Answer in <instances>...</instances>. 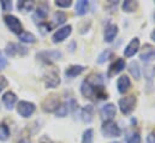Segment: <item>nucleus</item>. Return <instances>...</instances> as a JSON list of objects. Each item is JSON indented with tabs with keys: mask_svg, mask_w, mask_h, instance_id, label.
Returning a JSON list of instances; mask_svg holds the SVG:
<instances>
[{
	"mask_svg": "<svg viewBox=\"0 0 155 143\" xmlns=\"http://www.w3.org/2000/svg\"><path fill=\"white\" fill-rule=\"evenodd\" d=\"M129 71H130V73L132 75L134 78L140 79V77H141V70H140L138 63H136V62H131L130 65H129Z\"/></svg>",
	"mask_w": 155,
	"mask_h": 143,
	"instance_id": "412c9836",
	"label": "nucleus"
},
{
	"mask_svg": "<svg viewBox=\"0 0 155 143\" xmlns=\"http://www.w3.org/2000/svg\"><path fill=\"white\" fill-rule=\"evenodd\" d=\"M39 57L45 62H53V60H59L63 57V54L59 51H48V52L46 51V52H41Z\"/></svg>",
	"mask_w": 155,
	"mask_h": 143,
	"instance_id": "9b49d317",
	"label": "nucleus"
},
{
	"mask_svg": "<svg viewBox=\"0 0 155 143\" xmlns=\"http://www.w3.org/2000/svg\"><path fill=\"white\" fill-rule=\"evenodd\" d=\"M6 66V59L0 54V70L2 69V68H5Z\"/></svg>",
	"mask_w": 155,
	"mask_h": 143,
	"instance_id": "f704fd0d",
	"label": "nucleus"
},
{
	"mask_svg": "<svg viewBox=\"0 0 155 143\" xmlns=\"http://www.w3.org/2000/svg\"><path fill=\"white\" fill-rule=\"evenodd\" d=\"M45 83H46V87H48V88H55L60 83L59 73L55 70L48 71L45 76Z\"/></svg>",
	"mask_w": 155,
	"mask_h": 143,
	"instance_id": "39448f33",
	"label": "nucleus"
},
{
	"mask_svg": "<svg viewBox=\"0 0 155 143\" xmlns=\"http://www.w3.org/2000/svg\"><path fill=\"white\" fill-rule=\"evenodd\" d=\"M4 21H5L6 25L8 27V29H10L12 33L18 34V35L22 33V30H23L22 23L19 22V19H18L17 17H15V16H12V15H6V16L4 17Z\"/></svg>",
	"mask_w": 155,
	"mask_h": 143,
	"instance_id": "7ed1b4c3",
	"label": "nucleus"
},
{
	"mask_svg": "<svg viewBox=\"0 0 155 143\" xmlns=\"http://www.w3.org/2000/svg\"><path fill=\"white\" fill-rule=\"evenodd\" d=\"M101 132L105 137H119L121 135L120 128L113 120H105L101 126Z\"/></svg>",
	"mask_w": 155,
	"mask_h": 143,
	"instance_id": "f257e3e1",
	"label": "nucleus"
},
{
	"mask_svg": "<svg viewBox=\"0 0 155 143\" xmlns=\"http://www.w3.org/2000/svg\"><path fill=\"white\" fill-rule=\"evenodd\" d=\"M6 85H7V81H6V78H5V77H0V93L2 91V89H4Z\"/></svg>",
	"mask_w": 155,
	"mask_h": 143,
	"instance_id": "473e14b6",
	"label": "nucleus"
},
{
	"mask_svg": "<svg viewBox=\"0 0 155 143\" xmlns=\"http://www.w3.org/2000/svg\"><path fill=\"white\" fill-rule=\"evenodd\" d=\"M152 38H153V40H154V42H155V29H154V32H153V33H152Z\"/></svg>",
	"mask_w": 155,
	"mask_h": 143,
	"instance_id": "e433bc0d",
	"label": "nucleus"
},
{
	"mask_svg": "<svg viewBox=\"0 0 155 143\" xmlns=\"http://www.w3.org/2000/svg\"><path fill=\"white\" fill-rule=\"evenodd\" d=\"M140 58H141L143 62H148V60L155 59V48H150V49L144 51L143 53H141Z\"/></svg>",
	"mask_w": 155,
	"mask_h": 143,
	"instance_id": "5701e85b",
	"label": "nucleus"
},
{
	"mask_svg": "<svg viewBox=\"0 0 155 143\" xmlns=\"http://www.w3.org/2000/svg\"><path fill=\"white\" fill-rule=\"evenodd\" d=\"M10 137V130L5 124H0V141H6Z\"/></svg>",
	"mask_w": 155,
	"mask_h": 143,
	"instance_id": "bb28decb",
	"label": "nucleus"
},
{
	"mask_svg": "<svg viewBox=\"0 0 155 143\" xmlns=\"http://www.w3.org/2000/svg\"><path fill=\"white\" fill-rule=\"evenodd\" d=\"M137 7V2L136 1H132V0H127V1H124L123 2V10L125 12H134Z\"/></svg>",
	"mask_w": 155,
	"mask_h": 143,
	"instance_id": "b1692460",
	"label": "nucleus"
},
{
	"mask_svg": "<svg viewBox=\"0 0 155 143\" xmlns=\"http://www.w3.org/2000/svg\"><path fill=\"white\" fill-rule=\"evenodd\" d=\"M89 10V2L87 0H79L76 4V15L78 16H83L88 12Z\"/></svg>",
	"mask_w": 155,
	"mask_h": 143,
	"instance_id": "f3484780",
	"label": "nucleus"
},
{
	"mask_svg": "<svg viewBox=\"0 0 155 143\" xmlns=\"http://www.w3.org/2000/svg\"><path fill=\"white\" fill-rule=\"evenodd\" d=\"M93 130L91 129H88L84 131L83 134V137H82V143H93Z\"/></svg>",
	"mask_w": 155,
	"mask_h": 143,
	"instance_id": "cd10ccee",
	"label": "nucleus"
},
{
	"mask_svg": "<svg viewBox=\"0 0 155 143\" xmlns=\"http://www.w3.org/2000/svg\"><path fill=\"white\" fill-rule=\"evenodd\" d=\"M110 57H111V51H110V49H106V51H104V52L99 55V58H97V63H99V64H104Z\"/></svg>",
	"mask_w": 155,
	"mask_h": 143,
	"instance_id": "c756f323",
	"label": "nucleus"
},
{
	"mask_svg": "<svg viewBox=\"0 0 155 143\" xmlns=\"http://www.w3.org/2000/svg\"><path fill=\"white\" fill-rule=\"evenodd\" d=\"M18 10L19 11H23V12H28V11H30L33 7H34V2L33 1H25V0H23V1H18Z\"/></svg>",
	"mask_w": 155,
	"mask_h": 143,
	"instance_id": "4be33fe9",
	"label": "nucleus"
},
{
	"mask_svg": "<svg viewBox=\"0 0 155 143\" xmlns=\"http://www.w3.org/2000/svg\"><path fill=\"white\" fill-rule=\"evenodd\" d=\"M0 4H1V8H2V11H10V10L12 8V2H11V1L2 0Z\"/></svg>",
	"mask_w": 155,
	"mask_h": 143,
	"instance_id": "2f4dec72",
	"label": "nucleus"
},
{
	"mask_svg": "<svg viewBox=\"0 0 155 143\" xmlns=\"http://www.w3.org/2000/svg\"><path fill=\"white\" fill-rule=\"evenodd\" d=\"M55 5L59 6V7L65 8V7H70L72 5V1L71 0H57L55 1Z\"/></svg>",
	"mask_w": 155,
	"mask_h": 143,
	"instance_id": "7c9ffc66",
	"label": "nucleus"
},
{
	"mask_svg": "<svg viewBox=\"0 0 155 143\" xmlns=\"http://www.w3.org/2000/svg\"><path fill=\"white\" fill-rule=\"evenodd\" d=\"M125 69V60L124 59H117L116 62L110 66V71H108V76H113L119 72H121Z\"/></svg>",
	"mask_w": 155,
	"mask_h": 143,
	"instance_id": "2eb2a0df",
	"label": "nucleus"
},
{
	"mask_svg": "<svg viewBox=\"0 0 155 143\" xmlns=\"http://www.w3.org/2000/svg\"><path fill=\"white\" fill-rule=\"evenodd\" d=\"M71 30H72V27H71V25H66V27H63L61 29L57 30V32L54 33L53 37H52L53 42H54V43H58V42L64 41V40H65L68 36H70V34H71Z\"/></svg>",
	"mask_w": 155,
	"mask_h": 143,
	"instance_id": "423d86ee",
	"label": "nucleus"
},
{
	"mask_svg": "<svg viewBox=\"0 0 155 143\" xmlns=\"http://www.w3.org/2000/svg\"><path fill=\"white\" fill-rule=\"evenodd\" d=\"M126 143H141V136L138 132H131L126 137Z\"/></svg>",
	"mask_w": 155,
	"mask_h": 143,
	"instance_id": "c85d7f7f",
	"label": "nucleus"
},
{
	"mask_svg": "<svg viewBox=\"0 0 155 143\" xmlns=\"http://www.w3.org/2000/svg\"><path fill=\"white\" fill-rule=\"evenodd\" d=\"M84 71V68L81 66V65H72L70 66L66 71H65V75L70 78H74V77H77L78 75H81L82 72Z\"/></svg>",
	"mask_w": 155,
	"mask_h": 143,
	"instance_id": "a211bd4d",
	"label": "nucleus"
},
{
	"mask_svg": "<svg viewBox=\"0 0 155 143\" xmlns=\"http://www.w3.org/2000/svg\"><path fill=\"white\" fill-rule=\"evenodd\" d=\"M135 105H136V98L134 95H130L119 100V108L123 114H130L134 111Z\"/></svg>",
	"mask_w": 155,
	"mask_h": 143,
	"instance_id": "f03ea898",
	"label": "nucleus"
},
{
	"mask_svg": "<svg viewBox=\"0 0 155 143\" xmlns=\"http://www.w3.org/2000/svg\"><path fill=\"white\" fill-rule=\"evenodd\" d=\"M27 48L25 47H22V46H18V45H15V43H10L6 46V53L7 55L10 57H13L16 54H21V55H24L27 54Z\"/></svg>",
	"mask_w": 155,
	"mask_h": 143,
	"instance_id": "9d476101",
	"label": "nucleus"
},
{
	"mask_svg": "<svg viewBox=\"0 0 155 143\" xmlns=\"http://www.w3.org/2000/svg\"><path fill=\"white\" fill-rule=\"evenodd\" d=\"M53 21H54V23H55V24L60 25V24L65 23V21H66V15H65L64 12L58 11V12H55V13H54V16H53Z\"/></svg>",
	"mask_w": 155,
	"mask_h": 143,
	"instance_id": "a878e982",
	"label": "nucleus"
},
{
	"mask_svg": "<svg viewBox=\"0 0 155 143\" xmlns=\"http://www.w3.org/2000/svg\"><path fill=\"white\" fill-rule=\"evenodd\" d=\"M93 112H94L93 106H85V107L83 108L82 109V113H81V117H82L83 121H85V123L91 121V119H93Z\"/></svg>",
	"mask_w": 155,
	"mask_h": 143,
	"instance_id": "6ab92c4d",
	"label": "nucleus"
},
{
	"mask_svg": "<svg viewBox=\"0 0 155 143\" xmlns=\"http://www.w3.org/2000/svg\"><path fill=\"white\" fill-rule=\"evenodd\" d=\"M130 87H131V82H130V79H129L127 76H121V77L118 78V81H117V88H118V91L120 94H125L130 89Z\"/></svg>",
	"mask_w": 155,
	"mask_h": 143,
	"instance_id": "f8f14e48",
	"label": "nucleus"
},
{
	"mask_svg": "<svg viewBox=\"0 0 155 143\" xmlns=\"http://www.w3.org/2000/svg\"><path fill=\"white\" fill-rule=\"evenodd\" d=\"M118 34V27L114 25V24H111L106 28L105 30V34H104V37H105V41L107 42H112L114 40V37Z\"/></svg>",
	"mask_w": 155,
	"mask_h": 143,
	"instance_id": "dca6fc26",
	"label": "nucleus"
},
{
	"mask_svg": "<svg viewBox=\"0 0 155 143\" xmlns=\"http://www.w3.org/2000/svg\"><path fill=\"white\" fill-rule=\"evenodd\" d=\"M138 49H140V40H138L137 37H135V38H132L131 42L125 47V49H124V55L127 57V58H130V57L135 55V54L138 52Z\"/></svg>",
	"mask_w": 155,
	"mask_h": 143,
	"instance_id": "0eeeda50",
	"label": "nucleus"
},
{
	"mask_svg": "<svg viewBox=\"0 0 155 143\" xmlns=\"http://www.w3.org/2000/svg\"><path fill=\"white\" fill-rule=\"evenodd\" d=\"M18 38H19V41H22L24 43H34L36 41V37L29 32H22L18 35Z\"/></svg>",
	"mask_w": 155,
	"mask_h": 143,
	"instance_id": "aec40b11",
	"label": "nucleus"
},
{
	"mask_svg": "<svg viewBox=\"0 0 155 143\" xmlns=\"http://www.w3.org/2000/svg\"><path fill=\"white\" fill-rule=\"evenodd\" d=\"M16 102H17V96L12 91H6L2 95V104L5 105V107L7 109H12Z\"/></svg>",
	"mask_w": 155,
	"mask_h": 143,
	"instance_id": "4468645a",
	"label": "nucleus"
},
{
	"mask_svg": "<svg viewBox=\"0 0 155 143\" xmlns=\"http://www.w3.org/2000/svg\"><path fill=\"white\" fill-rule=\"evenodd\" d=\"M81 93L83 94V96L88 99H93V96L95 95V85L88 81H84L81 85Z\"/></svg>",
	"mask_w": 155,
	"mask_h": 143,
	"instance_id": "ddd939ff",
	"label": "nucleus"
},
{
	"mask_svg": "<svg viewBox=\"0 0 155 143\" xmlns=\"http://www.w3.org/2000/svg\"><path fill=\"white\" fill-rule=\"evenodd\" d=\"M18 143H30V142H29L28 140H22V141H19Z\"/></svg>",
	"mask_w": 155,
	"mask_h": 143,
	"instance_id": "c9c22d12",
	"label": "nucleus"
},
{
	"mask_svg": "<svg viewBox=\"0 0 155 143\" xmlns=\"http://www.w3.org/2000/svg\"><path fill=\"white\" fill-rule=\"evenodd\" d=\"M147 143H155V135L154 134H149L147 136Z\"/></svg>",
	"mask_w": 155,
	"mask_h": 143,
	"instance_id": "72a5a7b5",
	"label": "nucleus"
},
{
	"mask_svg": "<svg viewBox=\"0 0 155 143\" xmlns=\"http://www.w3.org/2000/svg\"><path fill=\"white\" fill-rule=\"evenodd\" d=\"M100 113H101V117L105 120H112L116 117V113H117L116 106L113 104H107V105L102 106Z\"/></svg>",
	"mask_w": 155,
	"mask_h": 143,
	"instance_id": "6e6552de",
	"label": "nucleus"
},
{
	"mask_svg": "<svg viewBox=\"0 0 155 143\" xmlns=\"http://www.w3.org/2000/svg\"><path fill=\"white\" fill-rule=\"evenodd\" d=\"M17 112L23 118H28L35 112V105L28 101H19L17 105Z\"/></svg>",
	"mask_w": 155,
	"mask_h": 143,
	"instance_id": "20e7f679",
	"label": "nucleus"
},
{
	"mask_svg": "<svg viewBox=\"0 0 155 143\" xmlns=\"http://www.w3.org/2000/svg\"><path fill=\"white\" fill-rule=\"evenodd\" d=\"M112 143H118V142H112Z\"/></svg>",
	"mask_w": 155,
	"mask_h": 143,
	"instance_id": "4c0bfd02",
	"label": "nucleus"
},
{
	"mask_svg": "<svg viewBox=\"0 0 155 143\" xmlns=\"http://www.w3.org/2000/svg\"><path fill=\"white\" fill-rule=\"evenodd\" d=\"M68 112H69V105H66V104H60L59 107L57 108V111H55V114H57V117L64 118V117L68 115Z\"/></svg>",
	"mask_w": 155,
	"mask_h": 143,
	"instance_id": "393cba45",
	"label": "nucleus"
},
{
	"mask_svg": "<svg viewBox=\"0 0 155 143\" xmlns=\"http://www.w3.org/2000/svg\"><path fill=\"white\" fill-rule=\"evenodd\" d=\"M59 105H60V102H59L58 98L57 96H51V98H48V99H46L43 101L42 108L46 112H53V111H57V108L59 107Z\"/></svg>",
	"mask_w": 155,
	"mask_h": 143,
	"instance_id": "1a4fd4ad",
	"label": "nucleus"
}]
</instances>
